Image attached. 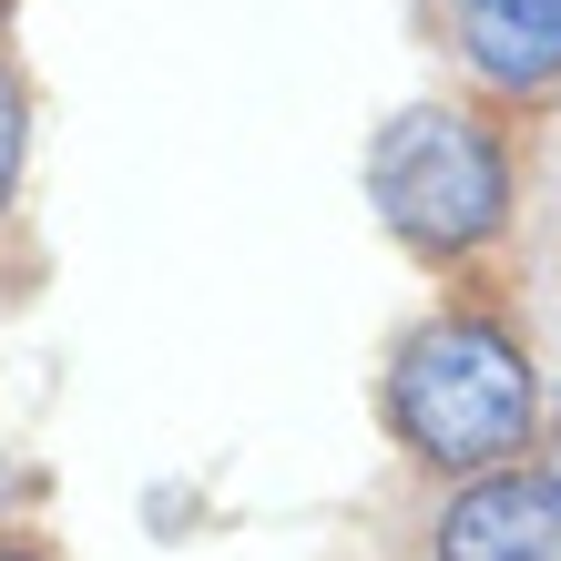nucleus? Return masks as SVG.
Listing matches in <instances>:
<instances>
[{
	"instance_id": "f257e3e1",
	"label": "nucleus",
	"mask_w": 561,
	"mask_h": 561,
	"mask_svg": "<svg viewBox=\"0 0 561 561\" xmlns=\"http://www.w3.org/2000/svg\"><path fill=\"white\" fill-rule=\"evenodd\" d=\"M531 357L490 317H439L419 327L388 368V428L428 459V470H511L531 449Z\"/></svg>"
},
{
	"instance_id": "f03ea898",
	"label": "nucleus",
	"mask_w": 561,
	"mask_h": 561,
	"mask_svg": "<svg viewBox=\"0 0 561 561\" xmlns=\"http://www.w3.org/2000/svg\"><path fill=\"white\" fill-rule=\"evenodd\" d=\"M368 205L388 215V236L419 245V255H470V245L501 236V215H511V163H501V144H490L470 113L419 103L399 123H378Z\"/></svg>"
},
{
	"instance_id": "7ed1b4c3",
	"label": "nucleus",
	"mask_w": 561,
	"mask_h": 561,
	"mask_svg": "<svg viewBox=\"0 0 561 561\" xmlns=\"http://www.w3.org/2000/svg\"><path fill=\"white\" fill-rule=\"evenodd\" d=\"M439 561H561V480L551 470H480L439 511Z\"/></svg>"
},
{
	"instance_id": "20e7f679",
	"label": "nucleus",
	"mask_w": 561,
	"mask_h": 561,
	"mask_svg": "<svg viewBox=\"0 0 561 561\" xmlns=\"http://www.w3.org/2000/svg\"><path fill=\"white\" fill-rule=\"evenodd\" d=\"M449 21L480 82H501V92L561 82V0H449Z\"/></svg>"
},
{
	"instance_id": "39448f33",
	"label": "nucleus",
	"mask_w": 561,
	"mask_h": 561,
	"mask_svg": "<svg viewBox=\"0 0 561 561\" xmlns=\"http://www.w3.org/2000/svg\"><path fill=\"white\" fill-rule=\"evenodd\" d=\"M21 134H31L21 123V82L0 72V215H11V194H21Z\"/></svg>"
},
{
	"instance_id": "423d86ee",
	"label": "nucleus",
	"mask_w": 561,
	"mask_h": 561,
	"mask_svg": "<svg viewBox=\"0 0 561 561\" xmlns=\"http://www.w3.org/2000/svg\"><path fill=\"white\" fill-rule=\"evenodd\" d=\"M0 561H31V551H11V541H0Z\"/></svg>"
}]
</instances>
